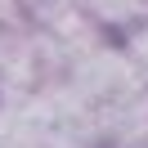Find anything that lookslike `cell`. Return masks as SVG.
<instances>
[{"mask_svg": "<svg viewBox=\"0 0 148 148\" xmlns=\"http://www.w3.org/2000/svg\"><path fill=\"white\" fill-rule=\"evenodd\" d=\"M76 5H81L94 23H130L144 9V0H76Z\"/></svg>", "mask_w": 148, "mask_h": 148, "instance_id": "1", "label": "cell"}, {"mask_svg": "<svg viewBox=\"0 0 148 148\" xmlns=\"http://www.w3.org/2000/svg\"><path fill=\"white\" fill-rule=\"evenodd\" d=\"M14 14H18V0H0V23H9Z\"/></svg>", "mask_w": 148, "mask_h": 148, "instance_id": "3", "label": "cell"}, {"mask_svg": "<svg viewBox=\"0 0 148 148\" xmlns=\"http://www.w3.org/2000/svg\"><path fill=\"white\" fill-rule=\"evenodd\" d=\"M126 49H130V58H135V63H139V72L148 76V23H144V27H135V32H130V40H126Z\"/></svg>", "mask_w": 148, "mask_h": 148, "instance_id": "2", "label": "cell"}]
</instances>
